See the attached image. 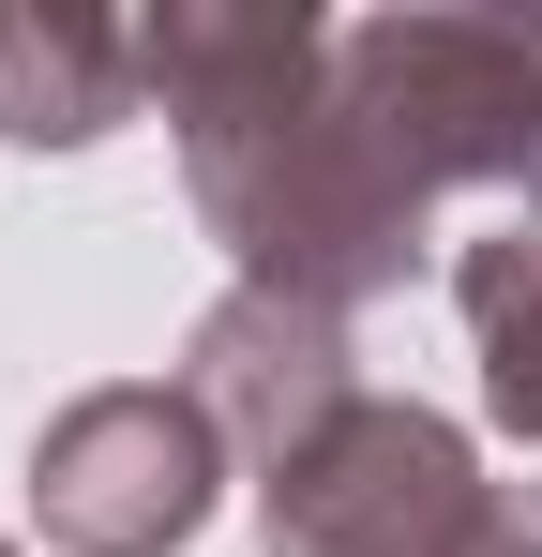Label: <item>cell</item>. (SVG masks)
<instances>
[{
    "mask_svg": "<svg viewBox=\"0 0 542 557\" xmlns=\"http://www.w3.org/2000/svg\"><path fill=\"white\" fill-rule=\"evenodd\" d=\"M136 46H151V106L181 136L196 226L242 257V286L361 317L438 257V196L361 121L347 61H332V15H301V0L286 15L271 0H167V15H136Z\"/></svg>",
    "mask_w": 542,
    "mask_h": 557,
    "instance_id": "1",
    "label": "cell"
},
{
    "mask_svg": "<svg viewBox=\"0 0 542 557\" xmlns=\"http://www.w3.org/2000/svg\"><path fill=\"white\" fill-rule=\"evenodd\" d=\"M361 121L392 166L438 196H482L497 226H542V0H422V15H347L332 30Z\"/></svg>",
    "mask_w": 542,
    "mask_h": 557,
    "instance_id": "2",
    "label": "cell"
},
{
    "mask_svg": "<svg viewBox=\"0 0 542 557\" xmlns=\"http://www.w3.org/2000/svg\"><path fill=\"white\" fill-rule=\"evenodd\" d=\"M482 497L497 482L467 453V422L407 407V392H361L332 437H301L257 482V543L271 557H467Z\"/></svg>",
    "mask_w": 542,
    "mask_h": 557,
    "instance_id": "3",
    "label": "cell"
},
{
    "mask_svg": "<svg viewBox=\"0 0 542 557\" xmlns=\"http://www.w3.org/2000/svg\"><path fill=\"white\" fill-rule=\"evenodd\" d=\"M226 497V437L181 376H106L30 437V512L61 557H181Z\"/></svg>",
    "mask_w": 542,
    "mask_h": 557,
    "instance_id": "4",
    "label": "cell"
},
{
    "mask_svg": "<svg viewBox=\"0 0 542 557\" xmlns=\"http://www.w3.org/2000/svg\"><path fill=\"white\" fill-rule=\"evenodd\" d=\"M181 392L211 407V437L226 467H286L301 437H332L361 407V347L347 317H317V301H271V286H226L211 317H196V347H181Z\"/></svg>",
    "mask_w": 542,
    "mask_h": 557,
    "instance_id": "5",
    "label": "cell"
},
{
    "mask_svg": "<svg viewBox=\"0 0 542 557\" xmlns=\"http://www.w3.org/2000/svg\"><path fill=\"white\" fill-rule=\"evenodd\" d=\"M151 106V46L76 0H0V151H90Z\"/></svg>",
    "mask_w": 542,
    "mask_h": 557,
    "instance_id": "6",
    "label": "cell"
},
{
    "mask_svg": "<svg viewBox=\"0 0 542 557\" xmlns=\"http://www.w3.org/2000/svg\"><path fill=\"white\" fill-rule=\"evenodd\" d=\"M452 301H467V347H482V407L497 437L542 453V226H482L452 257Z\"/></svg>",
    "mask_w": 542,
    "mask_h": 557,
    "instance_id": "7",
    "label": "cell"
},
{
    "mask_svg": "<svg viewBox=\"0 0 542 557\" xmlns=\"http://www.w3.org/2000/svg\"><path fill=\"white\" fill-rule=\"evenodd\" d=\"M467 557H542V482H497L482 528H467Z\"/></svg>",
    "mask_w": 542,
    "mask_h": 557,
    "instance_id": "8",
    "label": "cell"
},
{
    "mask_svg": "<svg viewBox=\"0 0 542 557\" xmlns=\"http://www.w3.org/2000/svg\"><path fill=\"white\" fill-rule=\"evenodd\" d=\"M0 557H15V543H0Z\"/></svg>",
    "mask_w": 542,
    "mask_h": 557,
    "instance_id": "9",
    "label": "cell"
}]
</instances>
